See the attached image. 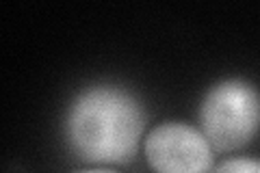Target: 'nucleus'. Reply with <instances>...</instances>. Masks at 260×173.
Listing matches in <instances>:
<instances>
[{
	"label": "nucleus",
	"mask_w": 260,
	"mask_h": 173,
	"mask_svg": "<svg viewBox=\"0 0 260 173\" xmlns=\"http://www.w3.org/2000/svg\"><path fill=\"white\" fill-rule=\"evenodd\" d=\"M148 128L145 104L133 89L95 82L72 97L63 139L80 162L91 167L128 164L137 158Z\"/></svg>",
	"instance_id": "nucleus-1"
},
{
	"label": "nucleus",
	"mask_w": 260,
	"mask_h": 173,
	"mask_svg": "<svg viewBox=\"0 0 260 173\" xmlns=\"http://www.w3.org/2000/svg\"><path fill=\"white\" fill-rule=\"evenodd\" d=\"M198 121L215 152L243 150L260 132V89L239 76L213 82L200 100Z\"/></svg>",
	"instance_id": "nucleus-2"
},
{
	"label": "nucleus",
	"mask_w": 260,
	"mask_h": 173,
	"mask_svg": "<svg viewBox=\"0 0 260 173\" xmlns=\"http://www.w3.org/2000/svg\"><path fill=\"white\" fill-rule=\"evenodd\" d=\"M143 156L152 173H213L215 150L198 126L162 121L143 139Z\"/></svg>",
	"instance_id": "nucleus-3"
},
{
	"label": "nucleus",
	"mask_w": 260,
	"mask_h": 173,
	"mask_svg": "<svg viewBox=\"0 0 260 173\" xmlns=\"http://www.w3.org/2000/svg\"><path fill=\"white\" fill-rule=\"evenodd\" d=\"M213 173H260V158L254 156H232L219 162Z\"/></svg>",
	"instance_id": "nucleus-4"
},
{
	"label": "nucleus",
	"mask_w": 260,
	"mask_h": 173,
	"mask_svg": "<svg viewBox=\"0 0 260 173\" xmlns=\"http://www.w3.org/2000/svg\"><path fill=\"white\" fill-rule=\"evenodd\" d=\"M76 173H117V171H115V169H111V167H91V169L76 171Z\"/></svg>",
	"instance_id": "nucleus-5"
}]
</instances>
